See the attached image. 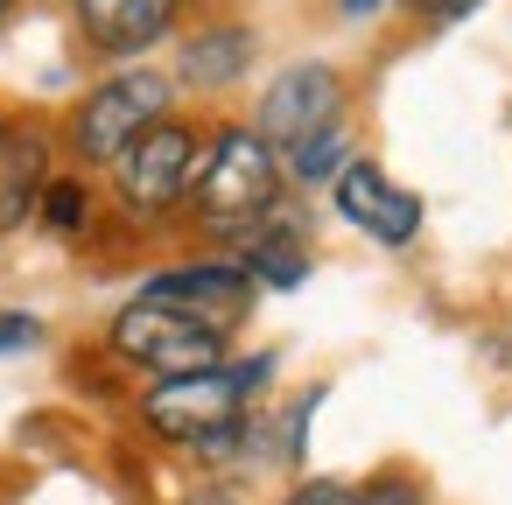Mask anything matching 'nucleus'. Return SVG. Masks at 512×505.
<instances>
[{
    "label": "nucleus",
    "mask_w": 512,
    "mask_h": 505,
    "mask_svg": "<svg viewBox=\"0 0 512 505\" xmlns=\"http://www.w3.org/2000/svg\"><path fill=\"white\" fill-rule=\"evenodd\" d=\"M274 351H246V358H225L211 372H183V379H148V393L134 400V421L141 435L169 442V449H190V456H232L260 421H253V400L267 393L274 379Z\"/></svg>",
    "instance_id": "f257e3e1"
},
{
    "label": "nucleus",
    "mask_w": 512,
    "mask_h": 505,
    "mask_svg": "<svg viewBox=\"0 0 512 505\" xmlns=\"http://www.w3.org/2000/svg\"><path fill=\"white\" fill-rule=\"evenodd\" d=\"M274 204H288V176L281 155L246 127V120H218L204 127V155H197V183H190V225L218 246H232L239 232H253Z\"/></svg>",
    "instance_id": "f03ea898"
},
{
    "label": "nucleus",
    "mask_w": 512,
    "mask_h": 505,
    "mask_svg": "<svg viewBox=\"0 0 512 505\" xmlns=\"http://www.w3.org/2000/svg\"><path fill=\"white\" fill-rule=\"evenodd\" d=\"M176 113V78L155 71V64H113L99 85H85V99L71 106L64 120V155L85 169H113L155 120Z\"/></svg>",
    "instance_id": "7ed1b4c3"
},
{
    "label": "nucleus",
    "mask_w": 512,
    "mask_h": 505,
    "mask_svg": "<svg viewBox=\"0 0 512 505\" xmlns=\"http://www.w3.org/2000/svg\"><path fill=\"white\" fill-rule=\"evenodd\" d=\"M197 155H204V127L197 120H183V113H169V120H155L113 169H106V183H113V211L127 218V225H141V232H155V225H176L183 211H190V183H197Z\"/></svg>",
    "instance_id": "20e7f679"
},
{
    "label": "nucleus",
    "mask_w": 512,
    "mask_h": 505,
    "mask_svg": "<svg viewBox=\"0 0 512 505\" xmlns=\"http://www.w3.org/2000/svg\"><path fill=\"white\" fill-rule=\"evenodd\" d=\"M106 351L127 365V372H148V379H183V372H211L232 358V337L155 302V295H127L113 316H106Z\"/></svg>",
    "instance_id": "39448f33"
},
{
    "label": "nucleus",
    "mask_w": 512,
    "mask_h": 505,
    "mask_svg": "<svg viewBox=\"0 0 512 505\" xmlns=\"http://www.w3.org/2000/svg\"><path fill=\"white\" fill-rule=\"evenodd\" d=\"M344 120V78H337V64H288L267 92H260V106H253V134L274 148V155H288L295 141H309V134H323V127H337Z\"/></svg>",
    "instance_id": "423d86ee"
},
{
    "label": "nucleus",
    "mask_w": 512,
    "mask_h": 505,
    "mask_svg": "<svg viewBox=\"0 0 512 505\" xmlns=\"http://www.w3.org/2000/svg\"><path fill=\"white\" fill-rule=\"evenodd\" d=\"M330 211H337L351 232H365L372 246H386V253H407V246L421 239V197H414L407 183H393L372 155H351V162L337 169Z\"/></svg>",
    "instance_id": "0eeeda50"
},
{
    "label": "nucleus",
    "mask_w": 512,
    "mask_h": 505,
    "mask_svg": "<svg viewBox=\"0 0 512 505\" xmlns=\"http://www.w3.org/2000/svg\"><path fill=\"white\" fill-rule=\"evenodd\" d=\"M141 295H155V302H169V309H183V316H197V323H211V330H239L246 316H253V302H260V288L246 281V267L232 260V253H204V260H176V267H155L148 281H141Z\"/></svg>",
    "instance_id": "6e6552de"
},
{
    "label": "nucleus",
    "mask_w": 512,
    "mask_h": 505,
    "mask_svg": "<svg viewBox=\"0 0 512 505\" xmlns=\"http://www.w3.org/2000/svg\"><path fill=\"white\" fill-rule=\"evenodd\" d=\"M78 43L106 64H141L183 29V0H71Z\"/></svg>",
    "instance_id": "1a4fd4ad"
},
{
    "label": "nucleus",
    "mask_w": 512,
    "mask_h": 505,
    "mask_svg": "<svg viewBox=\"0 0 512 505\" xmlns=\"http://www.w3.org/2000/svg\"><path fill=\"white\" fill-rule=\"evenodd\" d=\"M225 253L246 267V281H253L260 295H288V288H302V281H309V267H316V246H309V225H302L295 197H288V204H274L253 232H239Z\"/></svg>",
    "instance_id": "9d476101"
},
{
    "label": "nucleus",
    "mask_w": 512,
    "mask_h": 505,
    "mask_svg": "<svg viewBox=\"0 0 512 505\" xmlns=\"http://www.w3.org/2000/svg\"><path fill=\"white\" fill-rule=\"evenodd\" d=\"M253 71V29L246 22H204L176 43V92H225Z\"/></svg>",
    "instance_id": "9b49d317"
},
{
    "label": "nucleus",
    "mask_w": 512,
    "mask_h": 505,
    "mask_svg": "<svg viewBox=\"0 0 512 505\" xmlns=\"http://www.w3.org/2000/svg\"><path fill=\"white\" fill-rule=\"evenodd\" d=\"M344 162H351V127L337 120V127H323V134L295 141V148L281 155V176H288L295 190H330Z\"/></svg>",
    "instance_id": "f8f14e48"
},
{
    "label": "nucleus",
    "mask_w": 512,
    "mask_h": 505,
    "mask_svg": "<svg viewBox=\"0 0 512 505\" xmlns=\"http://www.w3.org/2000/svg\"><path fill=\"white\" fill-rule=\"evenodd\" d=\"M92 211H99V197H92V183L71 169V176H50L43 183V197H36V225L50 232V239H85L92 232Z\"/></svg>",
    "instance_id": "ddd939ff"
},
{
    "label": "nucleus",
    "mask_w": 512,
    "mask_h": 505,
    "mask_svg": "<svg viewBox=\"0 0 512 505\" xmlns=\"http://www.w3.org/2000/svg\"><path fill=\"white\" fill-rule=\"evenodd\" d=\"M358 505H428V491H421V477H407V470H379V477L358 484Z\"/></svg>",
    "instance_id": "4468645a"
},
{
    "label": "nucleus",
    "mask_w": 512,
    "mask_h": 505,
    "mask_svg": "<svg viewBox=\"0 0 512 505\" xmlns=\"http://www.w3.org/2000/svg\"><path fill=\"white\" fill-rule=\"evenodd\" d=\"M281 505H358V484H344V477H302V484H288Z\"/></svg>",
    "instance_id": "2eb2a0df"
},
{
    "label": "nucleus",
    "mask_w": 512,
    "mask_h": 505,
    "mask_svg": "<svg viewBox=\"0 0 512 505\" xmlns=\"http://www.w3.org/2000/svg\"><path fill=\"white\" fill-rule=\"evenodd\" d=\"M36 344H43V316H29V309H0V358L36 351Z\"/></svg>",
    "instance_id": "dca6fc26"
},
{
    "label": "nucleus",
    "mask_w": 512,
    "mask_h": 505,
    "mask_svg": "<svg viewBox=\"0 0 512 505\" xmlns=\"http://www.w3.org/2000/svg\"><path fill=\"white\" fill-rule=\"evenodd\" d=\"M484 0H414V15L421 22H435V29H449V22H463V15H477Z\"/></svg>",
    "instance_id": "f3484780"
},
{
    "label": "nucleus",
    "mask_w": 512,
    "mask_h": 505,
    "mask_svg": "<svg viewBox=\"0 0 512 505\" xmlns=\"http://www.w3.org/2000/svg\"><path fill=\"white\" fill-rule=\"evenodd\" d=\"M337 8H344V15H351V22H372V15H379V8H386V0H337Z\"/></svg>",
    "instance_id": "a211bd4d"
},
{
    "label": "nucleus",
    "mask_w": 512,
    "mask_h": 505,
    "mask_svg": "<svg viewBox=\"0 0 512 505\" xmlns=\"http://www.w3.org/2000/svg\"><path fill=\"white\" fill-rule=\"evenodd\" d=\"M183 505H239V498H232V491H218V484H204V491H190Z\"/></svg>",
    "instance_id": "6ab92c4d"
},
{
    "label": "nucleus",
    "mask_w": 512,
    "mask_h": 505,
    "mask_svg": "<svg viewBox=\"0 0 512 505\" xmlns=\"http://www.w3.org/2000/svg\"><path fill=\"white\" fill-rule=\"evenodd\" d=\"M15 8H22V0H0V29H8V22H15Z\"/></svg>",
    "instance_id": "aec40b11"
}]
</instances>
